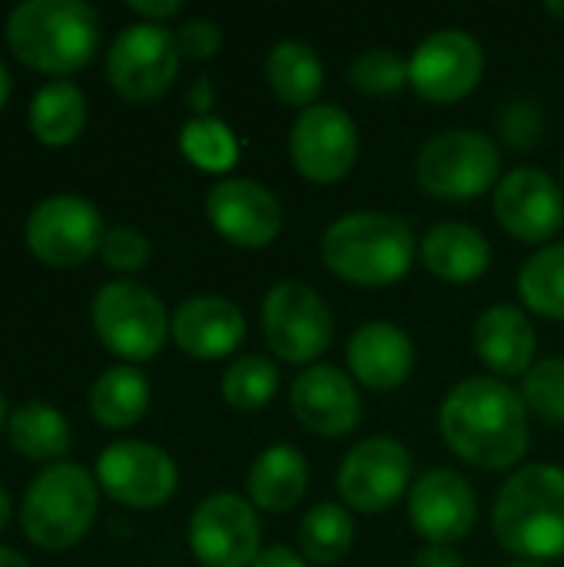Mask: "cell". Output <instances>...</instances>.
I'll list each match as a JSON object with an SVG mask.
<instances>
[{
    "instance_id": "10",
    "label": "cell",
    "mask_w": 564,
    "mask_h": 567,
    "mask_svg": "<svg viewBox=\"0 0 564 567\" xmlns=\"http://www.w3.org/2000/svg\"><path fill=\"white\" fill-rule=\"evenodd\" d=\"M359 156L356 120L336 103H316L302 110L289 130V159L309 183L329 186L352 173Z\"/></svg>"
},
{
    "instance_id": "6",
    "label": "cell",
    "mask_w": 564,
    "mask_h": 567,
    "mask_svg": "<svg viewBox=\"0 0 564 567\" xmlns=\"http://www.w3.org/2000/svg\"><path fill=\"white\" fill-rule=\"evenodd\" d=\"M499 173L502 150L479 130H445L432 136L416 159L419 186L445 203L482 196L485 189L499 186Z\"/></svg>"
},
{
    "instance_id": "32",
    "label": "cell",
    "mask_w": 564,
    "mask_h": 567,
    "mask_svg": "<svg viewBox=\"0 0 564 567\" xmlns=\"http://www.w3.org/2000/svg\"><path fill=\"white\" fill-rule=\"evenodd\" d=\"M180 150L193 166L206 173H226L239 156V143L233 130L216 116H193L180 133Z\"/></svg>"
},
{
    "instance_id": "29",
    "label": "cell",
    "mask_w": 564,
    "mask_h": 567,
    "mask_svg": "<svg viewBox=\"0 0 564 567\" xmlns=\"http://www.w3.org/2000/svg\"><path fill=\"white\" fill-rule=\"evenodd\" d=\"M356 545V525L349 508L336 502H322L309 508L299 522V548L306 558L319 565H336L342 561Z\"/></svg>"
},
{
    "instance_id": "4",
    "label": "cell",
    "mask_w": 564,
    "mask_h": 567,
    "mask_svg": "<svg viewBox=\"0 0 564 567\" xmlns=\"http://www.w3.org/2000/svg\"><path fill=\"white\" fill-rule=\"evenodd\" d=\"M412 226L392 213H349L322 236V262L352 286H392L412 269Z\"/></svg>"
},
{
    "instance_id": "34",
    "label": "cell",
    "mask_w": 564,
    "mask_h": 567,
    "mask_svg": "<svg viewBox=\"0 0 564 567\" xmlns=\"http://www.w3.org/2000/svg\"><path fill=\"white\" fill-rule=\"evenodd\" d=\"M522 399L548 425H564V359H545L525 372Z\"/></svg>"
},
{
    "instance_id": "12",
    "label": "cell",
    "mask_w": 564,
    "mask_h": 567,
    "mask_svg": "<svg viewBox=\"0 0 564 567\" xmlns=\"http://www.w3.org/2000/svg\"><path fill=\"white\" fill-rule=\"evenodd\" d=\"M189 551L203 567H253L259 558V518L253 502L216 492L203 498L189 518Z\"/></svg>"
},
{
    "instance_id": "36",
    "label": "cell",
    "mask_w": 564,
    "mask_h": 567,
    "mask_svg": "<svg viewBox=\"0 0 564 567\" xmlns=\"http://www.w3.org/2000/svg\"><path fill=\"white\" fill-rule=\"evenodd\" d=\"M499 123H502L505 143H512L515 150L535 146V143L542 140V133H545V113H542L539 103H532V100H515V103H509Z\"/></svg>"
},
{
    "instance_id": "24",
    "label": "cell",
    "mask_w": 564,
    "mask_h": 567,
    "mask_svg": "<svg viewBox=\"0 0 564 567\" xmlns=\"http://www.w3.org/2000/svg\"><path fill=\"white\" fill-rule=\"evenodd\" d=\"M249 502L269 515L293 512L309 492V462L296 445H269L249 468Z\"/></svg>"
},
{
    "instance_id": "9",
    "label": "cell",
    "mask_w": 564,
    "mask_h": 567,
    "mask_svg": "<svg viewBox=\"0 0 564 567\" xmlns=\"http://www.w3.org/2000/svg\"><path fill=\"white\" fill-rule=\"evenodd\" d=\"M180 56L176 33L163 23L136 20L113 37L106 53V80L123 100L143 103L170 90L180 73Z\"/></svg>"
},
{
    "instance_id": "38",
    "label": "cell",
    "mask_w": 564,
    "mask_h": 567,
    "mask_svg": "<svg viewBox=\"0 0 564 567\" xmlns=\"http://www.w3.org/2000/svg\"><path fill=\"white\" fill-rule=\"evenodd\" d=\"M126 7H130L133 13L146 17L150 23H160V20L176 17V13L183 10V3H180V0H130Z\"/></svg>"
},
{
    "instance_id": "1",
    "label": "cell",
    "mask_w": 564,
    "mask_h": 567,
    "mask_svg": "<svg viewBox=\"0 0 564 567\" xmlns=\"http://www.w3.org/2000/svg\"><path fill=\"white\" fill-rule=\"evenodd\" d=\"M439 429L445 445L472 468L505 472L529 452V405L502 379H465L459 382L442 409Z\"/></svg>"
},
{
    "instance_id": "44",
    "label": "cell",
    "mask_w": 564,
    "mask_h": 567,
    "mask_svg": "<svg viewBox=\"0 0 564 567\" xmlns=\"http://www.w3.org/2000/svg\"><path fill=\"white\" fill-rule=\"evenodd\" d=\"M7 96H10V70H7L3 60H0V106L7 103Z\"/></svg>"
},
{
    "instance_id": "21",
    "label": "cell",
    "mask_w": 564,
    "mask_h": 567,
    "mask_svg": "<svg viewBox=\"0 0 564 567\" xmlns=\"http://www.w3.org/2000/svg\"><path fill=\"white\" fill-rule=\"evenodd\" d=\"M346 362L356 382L372 392L399 389L416 365V346L409 332L392 322H366L352 332L346 346Z\"/></svg>"
},
{
    "instance_id": "8",
    "label": "cell",
    "mask_w": 564,
    "mask_h": 567,
    "mask_svg": "<svg viewBox=\"0 0 564 567\" xmlns=\"http://www.w3.org/2000/svg\"><path fill=\"white\" fill-rule=\"evenodd\" d=\"M263 336L276 359L309 365L332 342V312L312 286L283 279L263 299Z\"/></svg>"
},
{
    "instance_id": "15",
    "label": "cell",
    "mask_w": 564,
    "mask_h": 567,
    "mask_svg": "<svg viewBox=\"0 0 564 567\" xmlns=\"http://www.w3.org/2000/svg\"><path fill=\"white\" fill-rule=\"evenodd\" d=\"M485 73V53L465 30L429 33L409 56V83L429 103L465 100Z\"/></svg>"
},
{
    "instance_id": "2",
    "label": "cell",
    "mask_w": 564,
    "mask_h": 567,
    "mask_svg": "<svg viewBox=\"0 0 564 567\" xmlns=\"http://www.w3.org/2000/svg\"><path fill=\"white\" fill-rule=\"evenodd\" d=\"M492 528L505 551L519 558L555 561L564 555V472L555 465H525L492 505Z\"/></svg>"
},
{
    "instance_id": "20",
    "label": "cell",
    "mask_w": 564,
    "mask_h": 567,
    "mask_svg": "<svg viewBox=\"0 0 564 567\" xmlns=\"http://www.w3.org/2000/svg\"><path fill=\"white\" fill-rule=\"evenodd\" d=\"M170 332L186 355L213 362L236 352L246 336V316L223 296H193L176 309Z\"/></svg>"
},
{
    "instance_id": "30",
    "label": "cell",
    "mask_w": 564,
    "mask_h": 567,
    "mask_svg": "<svg viewBox=\"0 0 564 567\" xmlns=\"http://www.w3.org/2000/svg\"><path fill=\"white\" fill-rule=\"evenodd\" d=\"M522 302L545 319L564 322V243L542 246L519 272Z\"/></svg>"
},
{
    "instance_id": "48",
    "label": "cell",
    "mask_w": 564,
    "mask_h": 567,
    "mask_svg": "<svg viewBox=\"0 0 564 567\" xmlns=\"http://www.w3.org/2000/svg\"><path fill=\"white\" fill-rule=\"evenodd\" d=\"M562 173H564V159H562Z\"/></svg>"
},
{
    "instance_id": "5",
    "label": "cell",
    "mask_w": 564,
    "mask_h": 567,
    "mask_svg": "<svg viewBox=\"0 0 564 567\" xmlns=\"http://www.w3.org/2000/svg\"><path fill=\"white\" fill-rule=\"evenodd\" d=\"M96 515V482L83 465L57 462L43 468L20 505L23 535L43 551L73 548L93 525Z\"/></svg>"
},
{
    "instance_id": "31",
    "label": "cell",
    "mask_w": 564,
    "mask_h": 567,
    "mask_svg": "<svg viewBox=\"0 0 564 567\" xmlns=\"http://www.w3.org/2000/svg\"><path fill=\"white\" fill-rule=\"evenodd\" d=\"M276 389H279V369L263 355L236 359L223 372V382H219V392H223L226 405L239 409V412H256V409L269 405Z\"/></svg>"
},
{
    "instance_id": "16",
    "label": "cell",
    "mask_w": 564,
    "mask_h": 567,
    "mask_svg": "<svg viewBox=\"0 0 564 567\" xmlns=\"http://www.w3.org/2000/svg\"><path fill=\"white\" fill-rule=\"evenodd\" d=\"M495 216L519 243L542 246L564 226L562 186L535 166H519L495 186Z\"/></svg>"
},
{
    "instance_id": "13",
    "label": "cell",
    "mask_w": 564,
    "mask_h": 567,
    "mask_svg": "<svg viewBox=\"0 0 564 567\" xmlns=\"http://www.w3.org/2000/svg\"><path fill=\"white\" fill-rule=\"evenodd\" d=\"M412 485V455L402 442L376 435L342 458L339 465V495L352 512L376 515L389 512Z\"/></svg>"
},
{
    "instance_id": "46",
    "label": "cell",
    "mask_w": 564,
    "mask_h": 567,
    "mask_svg": "<svg viewBox=\"0 0 564 567\" xmlns=\"http://www.w3.org/2000/svg\"><path fill=\"white\" fill-rule=\"evenodd\" d=\"M7 419H10V415H7V402H3V395H0V429H7Z\"/></svg>"
},
{
    "instance_id": "28",
    "label": "cell",
    "mask_w": 564,
    "mask_h": 567,
    "mask_svg": "<svg viewBox=\"0 0 564 567\" xmlns=\"http://www.w3.org/2000/svg\"><path fill=\"white\" fill-rule=\"evenodd\" d=\"M7 439L20 455L37 458V462H50L70 449V425L53 405L23 402L7 419Z\"/></svg>"
},
{
    "instance_id": "40",
    "label": "cell",
    "mask_w": 564,
    "mask_h": 567,
    "mask_svg": "<svg viewBox=\"0 0 564 567\" xmlns=\"http://www.w3.org/2000/svg\"><path fill=\"white\" fill-rule=\"evenodd\" d=\"M253 567H309V565H306V558H299L293 548H286V545H269V548H263V551H259V558L253 561Z\"/></svg>"
},
{
    "instance_id": "19",
    "label": "cell",
    "mask_w": 564,
    "mask_h": 567,
    "mask_svg": "<svg viewBox=\"0 0 564 567\" xmlns=\"http://www.w3.org/2000/svg\"><path fill=\"white\" fill-rule=\"evenodd\" d=\"M289 405L299 425L322 439H342L362 419V399L352 379L336 365H309L299 372L289 392Z\"/></svg>"
},
{
    "instance_id": "18",
    "label": "cell",
    "mask_w": 564,
    "mask_h": 567,
    "mask_svg": "<svg viewBox=\"0 0 564 567\" xmlns=\"http://www.w3.org/2000/svg\"><path fill=\"white\" fill-rule=\"evenodd\" d=\"M206 216L226 243L243 249H263L283 229L279 199L263 183L246 176L219 179L206 193Z\"/></svg>"
},
{
    "instance_id": "37",
    "label": "cell",
    "mask_w": 564,
    "mask_h": 567,
    "mask_svg": "<svg viewBox=\"0 0 564 567\" xmlns=\"http://www.w3.org/2000/svg\"><path fill=\"white\" fill-rule=\"evenodd\" d=\"M219 43H223L219 23L203 20V17L186 20V23L176 30V47H180V53L189 56V60H209V56H216V53H219Z\"/></svg>"
},
{
    "instance_id": "41",
    "label": "cell",
    "mask_w": 564,
    "mask_h": 567,
    "mask_svg": "<svg viewBox=\"0 0 564 567\" xmlns=\"http://www.w3.org/2000/svg\"><path fill=\"white\" fill-rule=\"evenodd\" d=\"M186 103L196 110V116H209L206 110L213 106V83H209L206 76H199V80L189 86V93H186Z\"/></svg>"
},
{
    "instance_id": "35",
    "label": "cell",
    "mask_w": 564,
    "mask_h": 567,
    "mask_svg": "<svg viewBox=\"0 0 564 567\" xmlns=\"http://www.w3.org/2000/svg\"><path fill=\"white\" fill-rule=\"evenodd\" d=\"M100 259L113 272H140L150 262V239L133 226H113L103 233Z\"/></svg>"
},
{
    "instance_id": "3",
    "label": "cell",
    "mask_w": 564,
    "mask_h": 567,
    "mask_svg": "<svg viewBox=\"0 0 564 567\" xmlns=\"http://www.w3.org/2000/svg\"><path fill=\"white\" fill-rule=\"evenodd\" d=\"M100 43V17L83 0H23L7 13V47L40 73H73Z\"/></svg>"
},
{
    "instance_id": "42",
    "label": "cell",
    "mask_w": 564,
    "mask_h": 567,
    "mask_svg": "<svg viewBox=\"0 0 564 567\" xmlns=\"http://www.w3.org/2000/svg\"><path fill=\"white\" fill-rule=\"evenodd\" d=\"M10 515H13V502H10V495H7V488L0 485V532L10 525Z\"/></svg>"
},
{
    "instance_id": "45",
    "label": "cell",
    "mask_w": 564,
    "mask_h": 567,
    "mask_svg": "<svg viewBox=\"0 0 564 567\" xmlns=\"http://www.w3.org/2000/svg\"><path fill=\"white\" fill-rule=\"evenodd\" d=\"M545 13H552L555 20H564V0H562V3L548 0V3H545Z\"/></svg>"
},
{
    "instance_id": "7",
    "label": "cell",
    "mask_w": 564,
    "mask_h": 567,
    "mask_svg": "<svg viewBox=\"0 0 564 567\" xmlns=\"http://www.w3.org/2000/svg\"><path fill=\"white\" fill-rule=\"evenodd\" d=\"M90 316L100 342L126 362L153 359L163 349L173 322L163 299L133 279L106 282L93 296Z\"/></svg>"
},
{
    "instance_id": "11",
    "label": "cell",
    "mask_w": 564,
    "mask_h": 567,
    "mask_svg": "<svg viewBox=\"0 0 564 567\" xmlns=\"http://www.w3.org/2000/svg\"><path fill=\"white\" fill-rule=\"evenodd\" d=\"M103 233L100 209L83 196H47L27 216V246L53 269H73L86 262L93 252H100Z\"/></svg>"
},
{
    "instance_id": "26",
    "label": "cell",
    "mask_w": 564,
    "mask_h": 567,
    "mask_svg": "<svg viewBox=\"0 0 564 567\" xmlns=\"http://www.w3.org/2000/svg\"><path fill=\"white\" fill-rule=\"evenodd\" d=\"M150 409V382L133 365H113L90 385V415L106 429L136 425Z\"/></svg>"
},
{
    "instance_id": "25",
    "label": "cell",
    "mask_w": 564,
    "mask_h": 567,
    "mask_svg": "<svg viewBox=\"0 0 564 567\" xmlns=\"http://www.w3.org/2000/svg\"><path fill=\"white\" fill-rule=\"evenodd\" d=\"M266 83L286 106H299L302 113L319 103V93L326 86V66L309 43L283 40L266 56Z\"/></svg>"
},
{
    "instance_id": "22",
    "label": "cell",
    "mask_w": 564,
    "mask_h": 567,
    "mask_svg": "<svg viewBox=\"0 0 564 567\" xmlns=\"http://www.w3.org/2000/svg\"><path fill=\"white\" fill-rule=\"evenodd\" d=\"M472 342L479 359L495 372V375H525L535 359V326L532 319L515 309V306H492L475 319Z\"/></svg>"
},
{
    "instance_id": "14",
    "label": "cell",
    "mask_w": 564,
    "mask_h": 567,
    "mask_svg": "<svg viewBox=\"0 0 564 567\" xmlns=\"http://www.w3.org/2000/svg\"><path fill=\"white\" fill-rule=\"evenodd\" d=\"M100 488L126 508H160L176 495L180 472L176 462L150 442H113L96 462Z\"/></svg>"
},
{
    "instance_id": "27",
    "label": "cell",
    "mask_w": 564,
    "mask_h": 567,
    "mask_svg": "<svg viewBox=\"0 0 564 567\" xmlns=\"http://www.w3.org/2000/svg\"><path fill=\"white\" fill-rule=\"evenodd\" d=\"M86 126V100L76 83L50 80L33 93L30 103V130L47 146H63L76 140Z\"/></svg>"
},
{
    "instance_id": "23",
    "label": "cell",
    "mask_w": 564,
    "mask_h": 567,
    "mask_svg": "<svg viewBox=\"0 0 564 567\" xmlns=\"http://www.w3.org/2000/svg\"><path fill=\"white\" fill-rule=\"evenodd\" d=\"M419 256H422V266L435 279L462 286V282H475L479 276H485L492 262V246L469 223H442L425 233Z\"/></svg>"
},
{
    "instance_id": "43",
    "label": "cell",
    "mask_w": 564,
    "mask_h": 567,
    "mask_svg": "<svg viewBox=\"0 0 564 567\" xmlns=\"http://www.w3.org/2000/svg\"><path fill=\"white\" fill-rule=\"evenodd\" d=\"M0 567H30L23 561V555H17L13 548H0Z\"/></svg>"
},
{
    "instance_id": "47",
    "label": "cell",
    "mask_w": 564,
    "mask_h": 567,
    "mask_svg": "<svg viewBox=\"0 0 564 567\" xmlns=\"http://www.w3.org/2000/svg\"><path fill=\"white\" fill-rule=\"evenodd\" d=\"M509 567H545V565H535V561H522V565H509Z\"/></svg>"
},
{
    "instance_id": "33",
    "label": "cell",
    "mask_w": 564,
    "mask_h": 567,
    "mask_svg": "<svg viewBox=\"0 0 564 567\" xmlns=\"http://www.w3.org/2000/svg\"><path fill=\"white\" fill-rule=\"evenodd\" d=\"M349 83L366 96H389L409 83V63L389 47H372L349 63Z\"/></svg>"
},
{
    "instance_id": "17",
    "label": "cell",
    "mask_w": 564,
    "mask_h": 567,
    "mask_svg": "<svg viewBox=\"0 0 564 567\" xmlns=\"http://www.w3.org/2000/svg\"><path fill=\"white\" fill-rule=\"evenodd\" d=\"M409 518L412 528L429 545H459L469 538L479 518L475 488L452 468H432L419 475L409 488Z\"/></svg>"
},
{
    "instance_id": "39",
    "label": "cell",
    "mask_w": 564,
    "mask_h": 567,
    "mask_svg": "<svg viewBox=\"0 0 564 567\" xmlns=\"http://www.w3.org/2000/svg\"><path fill=\"white\" fill-rule=\"evenodd\" d=\"M416 567H465L459 551L449 548V545H425L419 555H416Z\"/></svg>"
}]
</instances>
